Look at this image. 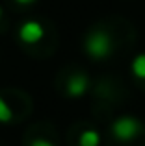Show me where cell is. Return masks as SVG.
Masks as SVG:
<instances>
[{"label":"cell","mask_w":145,"mask_h":146,"mask_svg":"<svg viewBox=\"0 0 145 146\" xmlns=\"http://www.w3.org/2000/svg\"><path fill=\"white\" fill-rule=\"evenodd\" d=\"M84 52L93 59H106L113 52V39L104 30H93L84 39Z\"/></svg>","instance_id":"cell-1"},{"label":"cell","mask_w":145,"mask_h":146,"mask_svg":"<svg viewBox=\"0 0 145 146\" xmlns=\"http://www.w3.org/2000/svg\"><path fill=\"white\" fill-rule=\"evenodd\" d=\"M143 131L142 122L136 117H130V115H123V117L115 118L112 122V135L115 137L121 143H130L134 141L140 133Z\"/></svg>","instance_id":"cell-2"},{"label":"cell","mask_w":145,"mask_h":146,"mask_svg":"<svg viewBox=\"0 0 145 146\" xmlns=\"http://www.w3.org/2000/svg\"><path fill=\"white\" fill-rule=\"evenodd\" d=\"M19 39L24 44H36L45 37V28L39 21H24L19 26Z\"/></svg>","instance_id":"cell-3"},{"label":"cell","mask_w":145,"mask_h":146,"mask_svg":"<svg viewBox=\"0 0 145 146\" xmlns=\"http://www.w3.org/2000/svg\"><path fill=\"white\" fill-rule=\"evenodd\" d=\"M87 89H89V78H87L84 72H75V74H71L69 80H67V83H65V93H67V96H71V98L84 96V94L87 93Z\"/></svg>","instance_id":"cell-4"},{"label":"cell","mask_w":145,"mask_h":146,"mask_svg":"<svg viewBox=\"0 0 145 146\" xmlns=\"http://www.w3.org/2000/svg\"><path fill=\"white\" fill-rule=\"evenodd\" d=\"M101 144V133L97 129H84L78 137V146H99Z\"/></svg>","instance_id":"cell-5"},{"label":"cell","mask_w":145,"mask_h":146,"mask_svg":"<svg viewBox=\"0 0 145 146\" xmlns=\"http://www.w3.org/2000/svg\"><path fill=\"white\" fill-rule=\"evenodd\" d=\"M130 70L138 80H145V52L138 54L130 63Z\"/></svg>","instance_id":"cell-6"},{"label":"cell","mask_w":145,"mask_h":146,"mask_svg":"<svg viewBox=\"0 0 145 146\" xmlns=\"http://www.w3.org/2000/svg\"><path fill=\"white\" fill-rule=\"evenodd\" d=\"M11 118H13V111L7 106L6 100L0 96V122H2V124H7V122H11Z\"/></svg>","instance_id":"cell-7"},{"label":"cell","mask_w":145,"mask_h":146,"mask_svg":"<svg viewBox=\"0 0 145 146\" xmlns=\"http://www.w3.org/2000/svg\"><path fill=\"white\" fill-rule=\"evenodd\" d=\"M30 146H54V144L47 139H34L32 143H30Z\"/></svg>","instance_id":"cell-8"},{"label":"cell","mask_w":145,"mask_h":146,"mask_svg":"<svg viewBox=\"0 0 145 146\" xmlns=\"http://www.w3.org/2000/svg\"><path fill=\"white\" fill-rule=\"evenodd\" d=\"M17 4H21V6H30V4H34L36 0H15Z\"/></svg>","instance_id":"cell-9"},{"label":"cell","mask_w":145,"mask_h":146,"mask_svg":"<svg viewBox=\"0 0 145 146\" xmlns=\"http://www.w3.org/2000/svg\"><path fill=\"white\" fill-rule=\"evenodd\" d=\"M0 19H2V7H0Z\"/></svg>","instance_id":"cell-10"}]
</instances>
